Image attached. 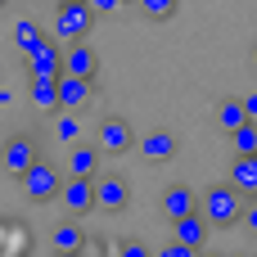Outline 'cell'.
Instances as JSON below:
<instances>
[{
	"label": "cell",
	"mask_w": 257,
	"mask_h": 257,
	"mask_svg": "<svg viewBox=\"0 0 257 257\" xmlns=\"http://www.w3.org/2000/svg\"><path fill=\"white\" fill-rule=\"evenodd\" d=\"M90 90H95V86L81 81V77H59V108H68V113L81 108V104L90 99Z\"/></svg>",
	"instance_id": "obj_15"
},
{
	"label": "cell",
	"mask_w": 257,
	"mask_h": 257,
	"mask_svg": "<svg viewBox=\"0 0 257 257\" xmlns=\"http://www.w3.org/2000/svg\"><path fill=\"white\" fill-rule=\"evenodd\" d=\"M32 104L36 108H59V81H32Z\"/></svg>",
	"instance_id": "obj_21"
},
{
	"label": "cell",
	"mask_w": 257,
	"mask_h": 257,
	"mask_svg": "<svg viewBox=\"0 0 257 257\" xmlns=\"http://www.w3.org/2000/svg\"><path fill=\"white\" fill-rule=\"evenodd\" d=\"M50 239H54V253H81V248L90 244V239H86V230H81L72 217H68V221H59V226L50 230Z\"/></svg>",
	"instance_id": "obj_13"
},
{
	"label": "cell",
	"mask_w": 257,
	"mask_h": 257,
	"mask_svg": "<svg viewBox=\"0 0 257 257\" xmlns=\"http://www.w3.org/2000/svg\"><path fill=\"white\" fill-rule=\"evenodd\" d=\"M63 77H81V81L95 86V77H99V54H95L90 41H77V45L63 50Z\"/></svg>",
	"instance_id": "obj_7"
},
{
	"label": "cell",
	"mask_w": 257,
	"mask_h": 257,
	"mask_svg": "<svg viewBox=\"0 0 257 257\" xmlns=\"http://www.w3.org/2000/svg\"><path fill=\"white\" fill-rule=\"evenodd\" d=\"M23 199L27 203H50V199H59V190H63V176H59V167H50L45 158L32 167V172H23Z\"/></svg>",
	"instance_id": "obj_4"
},
{
	"label": "cell",
	"mask_w": 257,
	"mask_h": 257,
	"mask_svg": "<svg viewBox=\"0 0 257 257\" xmlns=\"http://www.w3.org/2000/svg\"><path fill=\"white\" fill-rule=\"evenodd\" d=\"M27 77H32V81H59V77H63V50H59L54 36H45V41L36 45V54L27 59Z\"/></svg>",
	"instance_id": "obj_6"
},
{
	"label": "cell",
	"mask_w": 257,
	"mask_h": 257,
	"mask_svg": "<svg viewBox=\"0 0 257 257\" xmlns=\"http://www.w3.org/2000/svg\"><path fill=\"white\" fill-rule=\"evenodd\" d=\"M90 27H95V14H90L86 0H59V5H54V41H59V45L86 41Z\"/></svg>",
	"instance_id": "obj_2"
},
{
	"label": "cell",
	"mask_w": 257,
	"mask_h": 257,
	"mask_svg": "<svg viewBox=\"0 0 257 257\" xmlns=\"http://www.w3.org/2000/svg\"><path fill=\"white\" fill-rule=\"evenodd\" d=\"M59 203L68 208V217L77 221V217H86L90 208H95V181H86V176H68L63 181V190H59Z\"/></svg>",
	"instance_id": "obj_9"
},
{
	"label": "cell",
	"mask_w": 257,
	"mask_h": 257,
	"mask_svg": "<svg viewBox=\"0 0 257 257\" xmlns=\"http://www.w3.org/2000/svg\"><path fill=\"white\" fill-rule=\"evenodd\" d=\"M95 208H104V212H126V208H131V185H126L117 172H104V176L95 181Z\"/></svg>",
	"instance_id": "obj_8"
},
{
	"label": "cell",
	"mask_w": 257,
	"mask_h": 257,
	"mask_svg": "<svg viewBox=\"0 0 257 257\" xmlns=\"http://www.w3.org/2000/svg\"><path fill=\"white\" fill-rule=\"evenodd\" d=\"M59 140H77V117H59Z\"/></svg>",
	"instance_id": "obj_26"
},
{
	"label": "cell",
	"mask_w": 257,
	"mask_h": 257,
	"mask_svg": "<svg viewBox=\"0 0 257 257\" xmlns=\"http://www.w3.org/2000/svg\"><path fill=\"white\" fill-rule=\"evenodd\" d=\"M235 257H244V253H235Z\"/></svg>",
	"instance_id": "obj_33"
},
{
	"label": "cell",
	"mask_w": 257,
	"mask_h": 257,
	"mask_svg": "<svg viewBox=\"0 0 257 257\" xmlns=\"http://www.w3.org/2000/svg\"><path fill=\"white\" fill-rule=\"evenodd\" d=\"M244 117L257 122V90H253V95H244Z\"/></svg>",
	"instance_id": "obj_27"
},
{
	"label": "cell",
	"mask_w": 257,
	"mask_h": 257,
	"mask_svg": "<svg viewBox=\"0 0 257 257\" xmlns=\"http://www.w3.org/2000/svg\"><path fill=\"white\" fill-rule=\"evenodd\" d=\"M41 41H45V32H41V23H36V18H18V23H14V45H18L27 59L36 54V45H41Z\"/></svg>",
	"instance_id": "obj_18"
},
{
	"label": "cell",
	"mask_w": 257,
	"mask_h": 257,
	"mask_svg": "<svg viewBox=\"0 0 257 257\" xmlns=\"http://www.w3.org/2000/svg\"><path fill=\"white\" fill-rule=\"evenodd\" d=\"M36 163H41L36 140H27V136H9V140L0 145V167H5L9 176H18V181H23V172H32Z\"/></svg>",
	"instance_id": "obj_5"
},
{
	"label": "cell",
	"mask_w": 257,
	"mask_h": 257,
	"mask_svg": "<svg viewBox=\"0 0 257 257\" xmlns=\"http://www.w3.org/2000/svg\"><path fill=\"white\" fill-rule=\"evenodd\" d=\"M122 5H126V0H122Z\"/></svg>",
	"instance_id": "obj_34"
},
{
	"label": "cell",
	"mask_w": 257,
	"mask_h": 257,
	"mask_svg": "<svg viewBox=\"0 0 257 257\" xmlns=\"http://www.w3.org/2000/svg\"><path fill=\"white\" fill-rule=\"evenodd\" d=\"M86 5H90V14H95V18H108V14H117V9H122V0H86Z\"/></svg>",
	"instance_id": "obj_23"
},
{
	"label": "cell",
	"mask_w": 257,
	"mask_h": 257,
	"mask_svg": "<svg viewBox=\"0 0 257 257\" xmlns=\"http://www.w3.org/2000/svg\"><path fill=\"white\" fill-rule=\"evenodd\" d=\"M230 185H235L244 199H257V154L253 158H239V154H235V163H230Z\"/></svg>",
	"instance_id": "obj_14"
},
{
	"label": "cell",
	"mask_w": 257,
	"mask_h": 257,
	"mask_svg": "<svg viewBox=\"0 0 257 257\" xmlns=\"http://www.w3.org/2000/svg\"><path fill=\"white\" fill-rule=\"evenodd\" d=\"M253 63H257V45H253Z\"/></svg>",
	"instance_id": "obj_31"
},
{
	"label": "cell",
	"mask_w": 257,
	"mask_h": 257,
	"mask_svg": "<svg viewBox=\"0 0 257 257\" xmlns=\"http://www.w3.org/2000/svg\"><path fill=\"white\" fill-rule=\"evenodd\" d=\"M230 140H235V154H239V158H253L257 154V122H244Z\"/></svg>",
	"instance_id": "obj_20"
},
{
	"label": "cell",
	"mask_w": 257,
	"mask_h": 257,
	"mask_svg": "<svg viewBox=\"0 0 257 257\" xmlns=\"http://www.w3.org/2000/svg\"><path fill=\"white\" fill-rule=\"evenodd\" d=\"M199 212H203V221H208L212 230H230V226H239V217H244V194H239L230 181H217V185L203 190Z\"/></svg>",
	"instance_id": "obj_1"
},
{
	"label": "cell",
	"mask_w": 257,
	"mask_h": 257,
	"mask_svg": "<svg viewBox=\"0 0 257 257\" xmlns=\"http://www.w3.org/2000/svg\"><path fill=\"white\" fill-rule=\"evenodd\" d=\"M199 257H221V253H199Z\"/></svg>",
	"instance_id": "obj_30"
},
{
	"label": "cell",
	"mask_w": 257,
	"mask_h": 257,
	"mask_svg": "<svg viewBox=\"0 0 257 257\" xmlns=\"http://www.w3.org/2000/svg\"><path fill=\"white\" fill-rule=\"evenodd\" d=\"M136 149H140V158H145V163H172L181 145H176V136H172V131H163V126H158V131H145V136L136 140Z\"/></svg>",
	"instance_id": "obj_10"
},
{
	"label": "cell",
	"mask_w": 257,
	"mask_h": 257,
	"mask_svg": "<svg viewBox=\"0 0 257 257\" xmlns=\"http://www.w3.org/2000/svg\"><path fill=\"white\" fill-rule=\"evenodd\" d=\"M154 257H199V253H194V248H185V244H176V239H167Z\"/></svg>",
	"instance_id": "obj_25"
},
{
	"label": "cell",
	"mask_w": 257,
	"mask_h": 257,
	"mask_svg": "<svg viewBox=\"0 0 257 257\" xmlns=\"http://www.w3.org/2000/svg\"><path fill=\"white\" fill-rule=\"evenodd\" d=\"M199 212V194L190 185H167L163 190V217L167 221H181V217H194Z\"/></svg>",
	"instance_id": "obj_11"
},
{
	"label": "cell",
	"mask_w": 257,
	"mask_h": 257,
	"mask_svg": "<svg viewBox=\"0 0 257 257\" xmlns=\"http://www.w3.org/2000/svg\"><path fill=\"white\" fill-rule=\"evenodd\" d=\"M117 257H154V253H149L145 239H122V244H117Z\"/></svg>",
	"instance_id": "obj_22"
},
{
	"label": "cell",
	"mask_w": 257,
	"mask_h": 257,
	"mask_svg": "<svg viewBox=\"0 0 257 257\" xmlns=\"http://www.w3.org/2000/svg\"><path fill=\"white\" fill-rule=\"evenodd\" d=\"M54 257H86V253H54Z\"/></svg>",
	"instance_id": "obj_29"
},
{
	"label": "cell",
	"mask_w": 257,
	"mask_h": 257,
	"mask_svg": "<svg viewBox=\"0 0 257 257\" xmlns=\"http://www.w3.org/2000/svg\"><path fill=\"white\" fill-rule=\"evenodd\" d=\"M0 5H9V0H0Z\"/></svg>",
	"instance_id": "obj_32"
},
{
	"label": "cell",
	"mask_w": 257,
	"mask_h": 257,
	"mask_svg": "<svg viewBox=\"0 0 257 257\" xmlns=\"http://www.w3.org/2000/svg\"><path fill=\"white\" fill-rule=\"evenodd\" d=\"M244 122H248V117H244V99H235V95H221V99H217V126H221L226 136H235Z\"/></svg>",
	"instance_id": "obj_16"
},
{
	"label": "cell",
	"mask_w": 257,
	"mask_h": 257,
	"mask_svg": "<svg viewBox=\"0 0 257 257\" xmlns=\"http://www.w3.org/2000/svg\"><path fill=\"white\" fill-rule=\"evenodd\" d=\"M208 230H212V226L203 221V212H194V217H181V221H172V239H176V244H185V248H194V253H199V248L208 244Z\"/></svg>",
	"instance_id": "obj_12"
},
{
	"label": "cell",
	"mask_w": 257,
	"mask_h": 257,
	"mask_svg": "<svg viewBox=\"0 0 257 257\" xmlns=\"http://www.w3.org/2000/svg\"><path fill=\"white\" fill-rule=\"evenodd\" d=\"M5 104H9V90H5V86H0V108H5Z\"/></svg>",
	"instance_id": "obj_28"
},
{
	"label": "cell",
	"mask_w": 257,
	"mask_h": 257,
	"mask_svg": "<svg viewBox=\"0 0 257 257\" xmlns=\"http://www.w3.org/2000/svg\"><path fill=\"white\" fill-rule=\"evenodd\" d=\"M140 136L131 131V122L122 117V113H108L104 122H99V131H95V149L99 154H108V158H117V154H131V145H136Z\"/></svg>",
	"instance_id": "obj_3"
},
{
	"label": "cell",
	"mask_w": 257,
	"mask_h": 257,
	"mask_svg": "<svg viewBox=\"0 0 257 257\" xmlns=\"http://www.w3.org/2000/svg\"><path fill=\"white\" fill-rule=\"evenodd\" d=\"M136 9H140L145 18H154V23H167V18L181 9V0H136Z\"/></svg>",
	"instance_id": "obj_19"
},
{
	"label": "cell",
	"mask_w": 257,
	"mask_h": 257,
	"mask_svg": "<svg viewBox=\"0 0 257 257\" xmlns=\"http://www.w3.org/2000/svg\"><path fill=\"white\" fill-rule=\"evenodd\" d=\"M239 226H244V230L257 239V199H248V203H244V217H239Z\"/></svg>",
	"instance_id": "obj_24"
},
{
	"label": "cell",
	"mask_w": 257,
	"mask_h": 257,
	"mask_svg": "<svg viewBox=\"0 0 257 257\" xmlns=\"http://www.w3.org/2000/svg\"><path fill=\"white\" fill-rule=\"evenodd\" d=\"M95 172H99V149H95V145H77V149L68 154V176H86V181H90Z\"/></svg>",
	"instance_id": "obj_17"
}]
</instances>
